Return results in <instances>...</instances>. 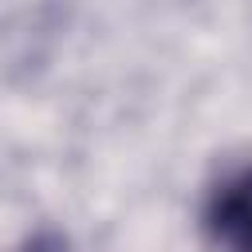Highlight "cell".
I'll use <instances>...</instances> for the list:
<instances>
[{
    "mask_svg": "<svg viewBox=\"0 0 252 252\" xmlns=\"http://www.w3.org/2000/svg\"><path fill=\"white\" fill-rule=\"evenodd\" d=\"M205 240L213 252H252V165L232 169L209 193Z\"/></svg>",
    "mask_w": 252,
    "mask_h": 252,
    "instance_id": "1",
    "label": "cell"
}]
</instances>
